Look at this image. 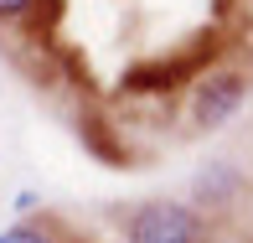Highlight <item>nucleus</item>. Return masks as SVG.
<instances>
[{"mask_svg": "<svg viewBox=\"0 0 253 243\" xmlns=\"http://www.w3.org/2000/svg\"><path fill=\"white\" fill-rule=\"evenodd\" d=\"M243 103H248V78L243 73H217V78H207L197 88V98H191V124H197L202 135H212V130H222V124H233Z\"/></svg>", "mask_w": 253, "mask_h": 243, "instance_id": "obj_2", "label": "nucleus"}, {"mask_svg": "<svg viewBox=\"0 0 253 243\" xmlns=\"http://www.w3.org/2000/svg\"><path fill=\"white\" fill-rule=\"evenodd\" d=\"M238 196H243V176L233 166H207L191 181V202L207 207V212H227V207H238Z\"/></svg>", "mask_w": 253, "mask_h": 243, "instance_id": "obj_3", "label": "nucleus"}, {"mask_svg": "<svg viewBox=\"0 0 253 243\" xmlns=\"http://www.w3.org/2000/svg\"><path fill=\"white\" fill-rule=\"evenodd\" d=\"M124 243H207V228L186 202H145L124 212Z\"/></svg>", "mask_w": 253, "mask_h": 243, "instance_id": "obj_1", "label": "nucleus"}, {"mask_svg": "<svg viewBox=\"0 0 253 243\" xmlns=\"http://www.w3.org/2000/svg\"><path fill=\"white\" fill-rule=\"evenodd\" d=\"M0 243H57V233L47 223H10L5 233H0Z\"/></svg>", "mask_w": 253, "mask_h": 243, "instance_id": "obj_4", "label": "nucleus"}, {"mask_svg": "<svg viewBox=\"0 0 253 243\" xmlns=\"http://www.w3.org/2000/svg\"><path fill=\"white\" fill-rule=\"evenodd\" d=\"M31 5H37V0H0V21H21Z\"/></svg>", "mask_w": 253, "mask_h": 243, "instance_id": "obj_5", "label": "nucleus"}]
</instances>
